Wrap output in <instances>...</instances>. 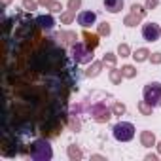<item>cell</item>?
<instances>
[{"label": "cell", "instance_id": "6da1fadb", "mask_svg": "<svg viewBox=\"0 0 161 161\" xmlns=\"http://www.w3.org/2000/svg\"><path fill=\"white\" fill-rule=\"evenodd\" d=\"M29 155H31V159H34V161H51V159H53V148H51L49 140L44 136V138L34 140V142L29 146Z\"/></svg>", "mask_w": 161, "mask_h": 161}, {"label": "cell", "instance_id": "7a4b0ae2", "mask_svg": "<svg viewBox=\"0 0 161 161\" xmlns=\"http://www.w3.org/2000/svg\"><path fill=\"white\" fill-rule=\"evenodd\" d=\"M70 51H72V59L76 61V64H89V63H93V57H95L93 49H89L86 46V42H74Z\"/></svg>", "mask_w": 161, "mask_h": 161}, {"label": "cell", "instance_id": "3957f363", "mask_svg": "<svg viewBox=\"0 0 161 161\" xmlns=\"http://www.w3.org/2000/svg\"><path fill=\"white\" fill-rule=\"evenodd\" d=\"M135 133H136V129L129 121H118L112 127V135H114V138L118 142H131L135 138Z\"/></svg>", "mask_w": 161, "mask_h": 161}, {"label": "cell", "instance_id": "277c9868", "mask_svg": "<svg viewBox=\"0 0 161 161\" xmlns=\"http://www.w3.org/2000/svg\"><path fill=\"white\" fill-rule=\"evenodd\" d=\"M142 97L153 108H159L161 106V82H148L142 89Z\"/></svg>", "mask_w": 161, "mask_h": 161}, {"label": "cell", "instance_id": "5b68a950", "mask_svg": "<svg viewBox=\"0 0 161 161\" xmlns=\"http://www.w3.org/2000/svg\"><path fill=\"white\" fill-rule=\"evenodd\" d=\"M112 116H114L112 108H108L106 103H103V101H97V103L91 106V118H93L97 123H108V121L112 119Z\"/></svg>", "mask_w": 161, "mask_h": 161}, {"label": "cell", "instance_id": "8992f818", "mask_svg": "<svg viewBox=\"0 0 161 161\" xmlns=\"http://www.w3.org/2000/svg\"><path fill=\"white\" fill-rule=\"evenodd\" d=\"M159 36H161V27L157 23L150 21V23H144L142 25V38L146 42H157Z\"/></svg>", "mask_w": 161, "mask_h": 161}, {"label": "cell", "instance_id": "52a82bcc", "mask_svg": "<svg viewBox=\"0 0 161 161\" xmlns=\"http://www.w3.org/2000/svg\"><path fill=\"white\" fill-rule=\"evenodd\" d=\"M97 23V14L91 12V10H86V12H80L78 14V25L82 29H89L91 25Z\"/></svg>", "mask_w": 161, "mask_h": 161}, {"label": "cell", "instance_id": "ba28073f", "mask_svg": "<svg viewBox=\"0 0 161 161\" xmlns=\"http://www.w3.org/2000/svg\"><path fill=\"white\" fill-rule=\"evenodd\" d=\"M140 146H144V148H152V146H155L157 144V138H155V133L153 131H140Z\"/></svg>", "mask_w": 161, "mask_h": 161}, {"label": "cell", "instance_id": "9c48e42d", "mask_svg": "<svg viewBox=\"0 0 161 161\" xmlns=\"http://www.w3.org/2000/svg\"><path fill=\"white\" fill-rule=\"evenodd\" d=\"M103 4L108 14H119L125 6V0H103Z\"/></svg>", "mask_w": 161, "mask_h": 161}, {"label": "cell", "instance_id": "30bf717a", "mask_svg": "<svg viewBox=\"0 0 161 161\" xmlns=\"http://www.w3.org/2000/svg\"><path fill=\"white\" fill-rule=\"evenodd\" d=\"M82 38L86 40V46L89 47V49H93L95 51V47H99V44H101V36L99 34H93V32H87V31H84L82 32Z\"/></svg>", "mask_w": 161, "mask_h": 161}, {"label": "cell", "instance_id": "8fae6325", "mask_svg": "<svg viewBox=\"0 0 161 161\" xmlns=\"http://www.w3.org/2000/svg\"><path fill=\"white\" fill-rule=\"evenodd\" d=\"M66 155H68L70 161H80V159L84 157V152H82V148H80V146L70 144V146H66Z\"/></svg>", "mask_w": 161, "mask_h": 161}, {"label": "cell", "instance_id": "7c38bea8", "mask_svg": "<svg viewBox=\"0 0 161 161\" xmlns=\"http://www.w3.org/2000/svg\"><path fill=\"white\" fill-rule=\"evenodd\" d=\"M103 66H104V63H103V61H93V63L87 66L86 76H87V78H97V76L103 72Z\"/></svg>", "mask_w": 161, "mask_h": 161}, {"label": "cell", "instance_id": "4fadbf2b", "mask_svg": "<svg viewBox=\"0 0 161 161\" xmlns=\"http://www.w3.org/2000/svg\"><path fill=\"white\" fill-rule=\"evenodd\" d=\"M108 78H110V82L114 86H121L123 82V72L121 68H116V66H110V72H108Z\"/></svg>", "mask_w": 161, "mask_h": 161}, {"label": "cell", "instance_id": "5bb4252c", "mask_svg": "<svg viewBox=\"0 0 161 161\" xmlns=\"http://www.w3.org/2000/svg\"><path fill=\"white\" fill-rule=\"evenodd\" d=\"M36 23L40 25V29H44V31H49V29H53V25H55V19H53V15H51V14H47V15H40V17L36 19Z\"/></svg>", "mask_w": 161, "mask_h": 161}, {"label": "cell", "instance_id": "9a60e30c", "mask_svg": "<svg viewBox=\"0 0 161 161\" xmlns=\"http://www.w3.org/2000/svg\"><path fill=\"white\" fill-rule=\"evenodd\" d=\"M131 57L135 59V63H144V61L150 59V49L148 47H138L136 51H133Z\"/></svg>", "mask_w": 161, "mask_h": 161}, {"label": "cell", "instance_id": "2e32d148", "mask_svg": "<svg viewBox=\"0 0 161 161\" xmlns=\"http://www.w3.org/2000/svg\"><path fill=\"white\" fill-rule=\"evenodd\" d=\"M140 21H142V17H138V15H136V14H133V12H129V14L123 17V25H125V27H129V29H133V27L140 25Z\"/></svg>", "mask_w": 161, "mask_h": 161}, {"label": "cell", "instance_id": "e0dca14e", "mask_svg": "<svg viewBox=\"0 0 161 161\" xmlns=\"http://www.w3.org/2000/svg\"><path fill=\"white\" fill-rule=\"evenodd\" d=\"M121 72H123V78H127V80H133V78L138 76V70H136L135 64H123L121 66Z\"/></svg>", "mask_w": 161, "mask_h": 161}, {"label": "cell", "instance_id": "ac0fdd59", "mask_svg": "<svg viewBox=\"0 0 161 161\" xmlns=\"http://www.w3.org/2000/svg\"><path fill=\"white\" fill-rule=\"evenodd\" d=\"M136 108H138V112H140L142 116H152V114H153V106H152L148 101H138Z\"/></svg>", "mask_w": 161, "mask_h": 161}, {"label": "cell", "instance_id": "d6986e66", "mask_svg": "<svg viewBox=\"0 0 161 161\" xmlns=\"http://www.w3.org/2000/svg\"><path fill=\"white\" fill-rule=\"evenodd\" d=\"M97 34H99V36H110V34H112V27H110V23H108V21L99 23V25H97Z\"/></svg>", "mask_w": 161, "mask_h": 161}, {"label": "cell", "instance_id": "ffe728a7", "mask_svg": "<svg viewBox=\"0 0 161 161\" xmlns=\"http://www.w3.org/2000/svg\"><path fill=\"white\" fill-rule=\"evenodd\" d=\"M118 53H112V51H106L104 55H103V63L104 64H108V66H116L118 64Z\"/></svg>", "mask_w": 161, "mask_h": 161}, {"label": "cell", "instance_id": "44dd1931", "mask_svg": "<svg viewBox=\"0 0 161 161\" xmlns=\"http://www.w3.org/2000/svg\"><path fill=\"white\" fill-rule=\"evenodd\" d=\"M74 19H78L74 10H66V12H63V14H61V23H63V25H70Z\"/></svg>", "mask_w": 161, "mask_h": 161}, {"label": "cell", "instance_id": "7402d4cb", "mask_svg": "<svg viewBox=\"0 0 161 161\" xmlns=\"http://www.w3.org/2000/svg\"><path fill=\"white\" fill-rule=\"evenodd\" d=\"M131 12L144 19V17H146V14H148V8H146V6H140V4H133V6H131Z\"/></svg>", "mask_w": 161, "mask_h": 161}, {"label": "cell", "instance_id": "603a6c76", "mask_svg": "<svg viewBox=\"0 0 161 161\" xmlns=\"http://www.w3.org/2000/svg\"><path fill=\"white\" fill-rule=\"evenodd\" d=\"M112 112H114V116H123V114L127 112V106H125L123 103L116 101V103H114V106H112Z\"/></svg>", "mask_w": 161, "mask_h": 161}, {"label": "cell", "instance_id": "cb8c5ba5", "mask_svg": "<svg viewBox=\"0 0 161 161\" xmlns=\"http://www.w3.org/2000/svg\"><path fill=\"white\" fill-rule=\"evenodd\" d=\"M118 55L123 59V57H131L133 53H131V47H129V44H119L118 46Z\"/></svg>", "mask_w": 161, "mask_h": 161}, {"label": "cell", "instance_id": "d4e9b609", "mask_svg": "<svg viewBox=\"0 0 161 161\" xmlns=\"http://www.w3.org/2000/svg\"><path fill=\"white\" fill-rule=\"evenodd\" d=\"M38 0H23V8L27 10V12H36L38 10Z\"/></svg>", "mask_w": 161, "mask_h": 161}, {"label": "cell", "instance_id": "484cf974", "mask_svg": "<svg viewBox=\"0 0 161 161\" xmlns=\"http://www.w3.org/2000/svg\"><path fill=\"white\" fill-rule=\"evenodd\" d=\"M47 10H49V14H63V4L59 2V0H53Z\"/></svg>", "mask_w": 161, "mask_h": 161}, {"label": "cell", "instance_id": "4316f807", "mask_svg": "<svg viewBox=\"0 0 161 161\" xmlns=\"http://www.w3.org/2000/svg\"><path fill=\"white\" fill-rule=\"evenodd\" d=\"M152 64H161V51H155V53H150V59H148Z\"/></svg>", "mask_w": 161, "mask_h": 161}, {"label": "cell", "instance_id": "83f0119b", "mask_svg": "<svg viewBox=\"0 0 161 161\" xmlns=\"http://www.w3.org/2000/svg\"><path fill=\"white\" fill-rule=\"evenodd\" d=\"M66 6H68V10H80V6H82V0H68L66 2Z\"/></svg>", "mask_w": 161, "mask_h": 161}, {"label": "cell", "instance_id": "f1b7e54d", "mask_svg": "<svg viewBox=\"0 0 161 161\" xmlns=\"http://www.w3.org/2000/svg\"><path fill=\"white\" fill-rule=\"evenodd\" d=\"M159 6V0H146V8L148 10H155Z\"/></svg>", "mask_w": 161, "mask_h": 161}, {"label": "cell", "instance_id": "f546056e", "mask_svg": "<svg viewBox=\"0 0 161 161\" xmlns=\"http://www.w3.org/2000/svg\"><path fill=\"white\" fill-rule=\"evenodd\" d=\"M70 127H72L74 131H80V127H82V125H80V121H78V119H74V118H72V119H70Z\"/></svg>", "mask_w": 161, "mask_h": 161}, {"label": "cell", "instance_id": "4dcf8cb0", "mask_svg": "<svg viewBox=\"0 0 161 161\" xmlns=\"http://www.w3.org/2000/svg\"><path fill=\"white\" fill-rule=\"evenodd\" d=\"M146 161H157L159 159V155L157 153H146V157H144Z\"/></svg>", "mask_w": 161, "mask_h": 161}, {"label": "cell", "instance_id": "1f68e13d", "mask_svg": "<svg viewBox=\"0 0 161 161\" xmlns=\"http://www.w3.org/2000/svg\"><path fill=\"white\" fill-rule=\"evenodd\" d=\"M51 2H53V0H38V4H40V6H44L46 10L51 6Z\"/></svg>", "mask_w": 161, "mask_h": 161}, {"label": "cell", "instance_id": "d6a6232c", "mask_svg": "<svg viewBox=\"0 0 161 161\" xmlns=\"http://www.w3.org/2000/svg\"><path fill=\"white\" fill-rule=\"evenodd\" d=\"M91 159H101V161H106V157H104V155H101V153H93V155H91Z\"/></svg>", "mask_w": 161, "mask_h": 161}, {"label": "cell", "instance_id": "836d02e7", "mask_svg": "<svg viewBox=\"0 0 161 161\" xmlns=\"http://www.w3.org/2000/svg\"><path fill=\"white\" fill-rule=\"evenodd\" d=\"M12 2H14V0H2V8H8Z\"/></svg>", "mask_w": 161, "mask_h": 161}, {"label": "cell", "instance_id": "e575fe53", "mask_svg": "<svg viewBox=\"0 0 161 161\" xmlns=\"http://www.w3.org/2000/svg\"><path fill=\"white\" fill-rule=\"evenodd\" d=\"M155 148H157V152H159V155H161V140H157V144H155Z\"/></svg>", "mask_w": 161, "mask_h": 161}]
</instances>
